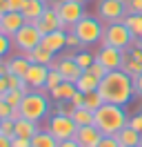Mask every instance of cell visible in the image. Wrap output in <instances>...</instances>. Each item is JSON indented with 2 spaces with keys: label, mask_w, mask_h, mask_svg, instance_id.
<instances>
[{
  "label": "cell",
  "mask_w": 142,
  "mask_h": 147,
  "mask_svg": "<svg viewBox=\"0 0 142 147\" xmlns=\"http://www.w3.org/2000/svg\"><path fill=\"white\" fill-rule=\"evenodd\" d=\"M98 92H100V96H102L104 102L124 105V107L135 96V92H133V78L129 74H124L122 69H113V71L107 74L104 78L100 80Z\"/></svg>",
  "instance_id": "cell-1"
},
{
  "label": "cell",
  "mask_w": 142,
  "mask_h": 147,
  "mask_svg": "<svg viewBox=\"0 0 142 147\" xmlns=\"http://www.w3.org/2000/svg\"><path fill=\"white\" fill-rule=\"evenodd\" d=\"M129 114L124 109V105H113L104 102L98 111H93V125H96L104 136H115L122 127L129 125Z\"/></svg>",
  "instance_id": "cell-2"
},
{
  "label": "cell",
  "mask_w": 142,
  "mask_h": 147,
  "mask_svg": "<svg viewBox=\"0 0 142 147\" xmlns=\"http://www.w3.org/2000/svg\"><path fill=\"white\" fill-rule=\"evenodd\" d=\"M51 96L47 89H29L25 94V98L20 102V111H22V118L36 120L40 123L42 118H49L51 116Z\"/></svg>",
  "instance_id": "cell-3"
},
{
  "label": "cell",
  "mask_w": 142,
  "mask_h": 147,
  "mask_svg": "<svg viewBox=\"0 0 142 147\" xmlns=\"http://www.w3.org/2000/svg\"><path fill=\"white\" fill-rule=\"evenodd\" d=\"M69 31H73V34L80 38L82 47H93V45H98V42H102L104 22L98 18V16H84V18L80 20L73 29H69Z\"/></svg>",
  "instance_id": "cell-4"
},
{
  "label": "cell",
  "mask_w": 142,
  "mask_h": 147,
  "mask_svg": "<svg viewBox=\"0 0 142 147\" xmlns=\"http://www.w3.org/2000/svg\"><path fill=\"white\" fill-rule=\"evenodd\" d=\"M135 42V38L133 34L127 29L122 20H118V22H109L104 25V36H102V45H111L115 49H129V47Z\"/></svg>",
  "instance_id": "cell-5"
},
{
  "label": "cell",
  "mask_w": 142,
  "mask_h": 147,
  "mask_svg": "<svg viewBox=\"0 0 142 147\" xmlns=\"http://www.w3.org/2000/svg\"><path fill=\"white\" fill-rule=\"evenodd\" d=\"M47 129L53 134V138L60 143V140H67V138H73L76 131H78V125L73 123L71 116H64V114H56L53 111L51 116L47 118Z\"/></svg>",
  "instance_id": "cell-6"
},
{
  "label": "cell",
  "mask_w": 142,
  "mask_h": 147,
  "mask_svg": "<svg viewBox=\"0 0 142 147\" xmlns=\"http://www.w3.org/2000/svg\"><path fill=\"white\" fill-rule=\"evenodd\" d=\"M56 11H58L62 27L67 29V31H69V29H73L80 20L87 16L84 5H82V2H76V0H64V2H60V5L56 7Z\"/></svg>",
  "instance_id": "cell-7"
},
{
  "label": "cell",
  "mask_w": 142,
  "mask_h": 147,
  "mask_svg": "<svg viewBox=\"0 0 142 147\" xmlns=\"http://www.w3.org/2000/svg\"><path fill=\"white\" fill-rule=\"evenodd\" d=\"M11 40H13V47H16L20 54H27V51H31V49H36V47L40 45L42 34L36 29L33 22H25V27L20 29Z\"/></svg>",
  "instance_id": "cell-8"
},
{
  "label": "cell",
  "mask_w": 142,
  "mask_h": 147,
  "mask_svg": "<svg viewBox=\"0 0 142 147\" xmlns=\"http://www.w3.org/2000/svg\"><path fill=\"white\" fill-rule=\"evenodd\" d=\"M51 67L60 71V76L67 80V83H76L80 76H82V71H84V69L73 60V51H71V54H62L60 58H56L51 63Z\"/></svg>",
  "instance_id": "cell-9"
},
{
  "label": "cell",
  "mask_w": 142,
  "mask_h": 147,
  "mask_svg": "<svg viewBox=\"0 0 142 147\" xmlns=\"http://www.w3.org/2000/svg\"><path fill=\"white\" fill-rule=\"evenodd\" d=\"M96 13L104 25H109V22L122 20L127 16V7H124V2H118V0H100Z\"/></svg>",
  "instance_id": "cell-10"
},
{
  "label": "cell",
  "mask_w": 142,
  "mask_h": 147,
  "mask_svg": "<svg viewBox=\"0 0 142 147\" xmlns=\"http://www.w3.org/2000/svg\"><path fill=\"white\" fill-rule=\"evenodd\" d=\"M122 58H124V51L122 49H115V47H111V45H102L96 51V60L100 65H104L109 71L120 69V67H122Z\"/></svg>",
  "instance_id": "cell-11"
},
{
  "label": "cell",
  "mask_w": 142,
  "mask_h": 147,
  "mask_svg": "<svg viewBox=\"0 0 142 147\" xmlns=\"http://www.w3.org/2000/svg\"><path fill=\"white\" fill-rule=\"evenodd\" d=\"M36 29L40 31V34H51V31H58V29H64L60 22V16H58V11H56V7H47L44 9V13L40 16V18L33 22Z\"/></svg>",
  "instance_id": "cell-12"
},
{
  "label": "cell",
  "mask_w": 142,
  "mask_h": 147,
  "mask_svg": "<svg viewBox=\"0 0 142 147\" xmlns=\"http://www.w3.org/2000/svg\"><path fill=\"white\" fill-rule=\"evenodd\" d=\"M47 76H49V67L47 65H29V69L25 74V83L29 89H42L47 83Z\"/></svg>",
  "instance_id": "cell-13"
},
{
  "label": "cell",
  "mask_w": 142,
  "mask_h": 147,
  "mask_svg": "<svg viewBox=\"0 0 142 147\" xmlns=\"http://www.w3.org/2000/svg\"><path fill=\"white\" fill-rule=\"evenodd\" d=\"M40 45L58 56L62 49H67V29H58V31H51V34H44Z\"/></svg>",
  "instance_id": "cell-14"
},
{
  "label": "cell",
  "mask_w": 142,
  "mask_h": 147,
  "mask_svg": "<svg viewBox=\"0 0 142 147\" xmlns=\"http://www.w3.org/2000/svg\"><path fill=\"white\" fill-rule=\"evenodd\" d=\"M104 136L100 129L96 127V125H87V127H78V131H76V143H78L80 147H98V143H100V138Z\"/></svg>",
  "instance_id": "cell-15"
},
{
  "label": "cell",
  "mask_w": 142,
  "mask_h": 147,
  "mask_svg": "<svg viewBox=\"0 0 142 147\" xmlns=\"http://www.w3.org/2000/svg\"><path fill=\"white\" fill-rule=\"evenodd\" d=\"M25 16H22V11H7V13H2V34H7V36H16L20 29L25 27Z\"/></svg>",
  "instance_id": "cell-16"
},
{
  "label": "cell",
  "mask_w": 142,
  "mask_h": 147,
  "mask_svg": "<svg viewBox=\"0 0 142 147\" xmlns=\"http://www.w3.org/2000/svg\"><path fill=\"white\" fill-rule=\"evenodd\" d=\"M27 60L33 65H47V67H51V63L56 60V54H51L49 49H44L42 45H38L36 49H31V51H27Z\"/></svg>",
  "instance_id": "cell-17"
},
{
  "label": "cell",
  "mask_w": 142,
  "mask_h": 147,
  "mask_svg": "<svg viewBox=\"0 0 142 147\" xmlns=\"http://www.w3.org/2000/svg\"><path fill=\"white\" fill-rule=\"evenodd\" d=\"M47 7H49V5H47L44 0H27V5L22 7V16H25L27 22H36V20L44 13Z\"/></svg>",
  "instance_id": "cell-18"
},
{
  "label": "cell",
  "mask_w": 142,
  "mask_h": 147,
  "mask_svg": "<svg viewBox=\"0 0 142 147\" xmlns=\"http://www.w3.org/2000/svg\"><path fill=\"white\" fill-rule=\"evenodd\" d=\"M115 138H118V143H120L122 147H138L142 143V134L135 131L133 127H129V125L120 129V131L115 134Z\"/></svg>",
  "instance_id": "cell-19"
},
{
  "label": "cell",
  "mask_w": 142,
  "mask_h": 147,
  "mask_svg": "<svg viewBox=\"0 0 142 147\" xmlns=\"http://www.w3.org/2000/svg\"><path fill=\"white\" fill-rule=\"evenodd\" d=\"M7 60V67H9V74H16V76H20V78H25L27 69H29V60H27L25 54H16V56H9V58H5Z\"/></svg>",
  "instance_id": "cell-20"
},
{
  "label": "cell",
  "mask_w": 142,
  "mask_h": 147,
  "mask_svg": "<svg viewBox=\"0 0 142 147\" xmlns=\"http://www.w3.org/2000/svg\"><path fill=\"white\" fill-rule=\"evenodd\" d=\"M16 123V136L20 138H33L40 127H38V123L36 120H29V118H20V120H13Z\"/></svg>",
  "instance_id": "cell-21"
},
{
  "label": "cell",
  "mask_w": 142,
  "mask_h": 147,
  "mask_svg": "<svg viewBox=\"0 0 142 147\" xmlns=\"http://www.w3.org/2000/svg\"><path fill=\"white\" fill-rule=\"evenodd\" d=\"M76 87H78V92H82V94L96 92L98 87H100V78H96L91 71H82V76L76 80Z\"/></svg>",
  "instance_id": "cell-22"
},
{
  "label": "cell",
  "mask_w": 142,
  "mask_h": 147,
  "mask_svg": "<svg viewBox=\"0 0 142 147\" xmlns=\"http://www.w3.org/2000/svg\"><path fill=\"white\" fill-rule=\"evenodd\" d=\"M78 92V87H76V83H64L62 85H58L53 92H49V96H51V100H56V102H60V100H71V96Z\"/></svg>",
  "instance_id": "cell-23"
},
{
  "label": "cell",
  "mask_w": 142,
  "mask_h": 147,
  "mask_svg": "<svg viewBox=\"0 0 142 147\" xmlns=\"http://www.w3.org/2000/svg\"><path fill=\"white\" fill-rule=\"evenodd\" d=\"M124 74H129L131 78H138L142 74V63L138 60V58H133L127 49H124V58H122V67H120Z\"/></svg>",
  "instance_id": "cell-24"
},
{
  "label": "cell",
  "mask_w": 142,
  "mask_h": 147,
  "mask_svg": "<svg viewBox=\"0 0 142 147\" xmlns=\"http://www.w3.org/2000/svg\"><path fill=\"white\" fill-rule=\"evenodd\" d=\"M31 147H58V140L53 138V134L49 129H40L31 138Z\"/></svg>",
  "instance_id": "cell-25"
},
{
  "label": "cell",
  "mask_w": 142,
  "mask_h": 147,
  "mask_svg": "<svg viewBox=\"0 0 142 147\" xmlns=\"http://www.w3.org/2000/svg\"><path fill=\"white\" fill-rule=\"evenodd\" d=\"M122 22L127 25V29L133 34V38L142 36V13H127L122 18Z\"/></svg>",
  "instance_id": "cell-26"
},
{
  "label": "cell",
  "mask_w": 142,
  "mask_h": 147,
  "mask_svg": "<svg viewBox=\"0 0 142 147\" xmlns=\"http://www.w3.org/2000/svg\"><path fill=\"white\" fill-rule=\"evenodd\" d=\"M71 118L78 127H87V125H93V111L87 107H78V109H73Z\"/></svg>",
  "instance_id": "cell-27"
},
{
  "label": "cell",
  "mask_w": 142,
  "mask_h": 147,
  "mask_svg": "<svg viewBox=\"0 0 142 147\" xmlns=\"http://www.w3.org/2000/svg\"><path fill=\"white\" fill-rule=\"evenodd\" d=\"M73 60H76L84 71H87L89 67L96 63V54H91V51H87V49L82 47V49H78V51H73Z\"/></svg>",
  "instance_id": "cell-28"
},
{
  "label": "cell",
  "mask_w": 142,
  "mask_h": 147,
  "mask_svg": "<svg viewBox=\"0 0 142 147\" xmlns=\"http://www.w3.org/2000/svg\"><path fill=\"white\" fill-rule=\"evenodd\" d=\"M104 105V100H102V96H100V92H89V94H84V107L87 109H91V111H98L100 107Z\"/></svg>",
  "instance_id": "cell-29"
},
{
  "label": "cell",
  "mask_w": 142,
  "mask_h": 147,
  "mask_svg": "<svg viewBox=\"0 0 142 147\" xmlns=\"http://www.w3.org/2000/svg\"><path fill=\"white\" fill-rule=\"evenodd\" d=\"M64 83V78L60 76V71L58 69H53V67H49V76H47V83H44V89L47 92H53L58 85Z\"/></svg>",
  "instance_id": "cell-30"
},
{
  "label": "cell",
  "mask_w": 142,
  "mask_h": 147,
  "mask_svg": "<svg viewBox=\"0 0 142 147\" xmlns=\"http://www.w3.org/2000/svg\"><path fill=\"white\" fill-rule=\"evenodd\" d=\"M25 94L22 89H9L5 96H0V98H5V100L11 105V107H20V102H22V98H25Z\"/></svg>",
  "instance_id": "cell-31"
},
{
  "label": "cell",
  "mask_w": 142,
  "mask_h": 147,
  "mask_svg": "<svg viewBox=\"0 0 142 147\" xmlns=\"http://www.w3.org/2000/svg\"><path fill=\"white\" fill-rule=\"evenodd\" d=\"M11 49H13V40H11V36L0 34V58H9Z\"/></svg>",
  "instance_id": "cell-32"
},
{
  "label": "cell",
  "mask_w": 142,
  "mask_h": 147,
  "mask_svg": "<svg viewBox=\"0 0 142 147\" xmlns=\"http://www.w3.org/2000/svg\"><path fill=\"white\" fill-rule=\"evenodd\" d=\"M0 134L7 138H13L16 136V123L11 118H2V125H0Z\"/></svg>",
  "instance_id": "cell-33"
},
{
  "label": "cell",
  "mask_w": 142,
  "mask_h": 147,
  "mask_svg": "<svg viewBox=\"0 0 142 147\" xmlns=\"http://www.w3.org/2000/svg\"><path fill=\"white\" fill-rule=\"evenodd\" d=\"M87 71H91V74H93V76H96V78H100V80H102V78H104L107 74H109V69H107L104 65H100V63H98V60H96V63L91 65V67H89Z\"/></svg>",
  "instance_id": "cell-34"
},
{
  "label": "cell",
  "mask_w": 142,
  "mask_h": 147,
  "mask_svg": "<svg viewBox=\"0 0 142 147\" xmlns=\"http://www.w3.org/2000/svg\"><path fill=\"white\" fill-rule=\"evenodd\" d=\"M67 49H82V42H80V38L73 34V31H67Z\"/></svg>",
  "instance_id": "cell-35"
},
{
  "label": "cell",
  "mask_w": 142,
  "mask_h": 147,
  "mask_svg": "<svg viewBox=\"0 0 142 147\" xmlns=\"http://www.w3.org/2000/svg\"><path fill=\"white\" fill-rule=\"evenodd\" d=\"M127 13H142V0H127Z\"/></svg>",
  "instance_id": "cell-36"
},
{
  "label": "cell",
  "mask_w": 142,
  "mask_h": 147,
  "mask_svg": "<svg viewBox=\"0 0 142 147\" xmlns=\"http://www.w3.org/2000/svg\"><path fill=\"white\" fill-rule=\"evenodd\" d=\"M98 147H122V145L118 143V138H115V136H102V138H100V143H98Z\"/></svg>",
  "instance_id": "cell-37"
},
{
  "label": "cell",
  "mask_w": 142,
  "mask_h": 147,
  "mask_svg": "<svg viewBox=\"0 0 142 147\" xmlns=\"http://www.w3.org/2000/svg\"><path fill=\"white\" fill-rule=\"evenodd\" d=\"M129 127H133L135 131H140V134H142V111H140V114H133L131 118H129Z\"/></svg>",
  "instance_id": "cell-38"
},
{
  "label": "cell",
  "mask_w": 142,
  "mask_h": 147,
  "mask_svg": "<svg viewBox=\"0 0 142 147\" xmlns=\"http://www.w3.org/2000/svg\"><path fill=\"white\" fill-rule=\"evenodd\" d=\"M11 109H13V107H11L5 98H0V118H9V116H11Z\"/></svg>",
  "instance_id": "cell-39"
},
{
  "label": "cell",
  "mask_w": 142,
  "mask_h": 147,
  "mask_svg": "<svg viewBox=\"0 0 142 147\" xmlns=\"http://www.w3.org/2000/svg\"><path fill=\"white\" fill-rule=\"evenodd\" d=\"M69 102L76 107V109H78V107H84V94H82V92H76L73 96H71V100H69Z\"/></svg>",
  "instance_id": "cell-40"
},
{
  "label": "cell",
  "mask_w": 142,
  "mask_h": 147,
  "mask_svg": "<svg viewBox=\"0 0 142 147\" xmlns=\"http://www.w3.org/2000/svg\"><path fill=\"white\" fill-rule=\"evenodd\" d=\"M11 147H31V138L13 136V138H11Z\"/></svg>",
  "instance_id": "cell-41"
},
{
  "label": "cell",
  "mask_w": 142,
  "mask_h": 147,
  "mask_svg": "<svg viewBox=\"0 0 142 147\" xmlns=\"http://www.w3.org/2000/svg\"><path fill=\"white\" fill-rule=\"evenodd\" d=\"M7 5H9V11H22L27 0H7Z\"/></svg>",
  "instance_id": "cell-42"
},
{
  "label": "cell",
  "mask_w": 142,
  "mask_h": 147,
  "mask_svg": "<svg viewBox=\"0 0 142 147\" xmlns=\"http://www.w3.org/2000/svg\"><path fill=\"white\" fill-rule=\"evenodd\" d=\"M133 92H135V96L142 98V74L138 76V78H133Z\"/></svg>",
  "instance_id": "cell-43"
},
{
  "label": "cell",
  "mask_w": 142,
  "mask_h": 147,
  "mask_svg": "<svg viewBox=\"0 0 142 147\" xmlns=\"http://www.w3.org/2000/svg\"><path fill=\"white\" fill-rule=\"evenodd\" d=\"M9 92V83H7V76H0V96H5Z\"/></svg>",
  "instance_id": "cell-44"
},
{
  "label": "cell",
  "mask_w": 142,
  "mask_h": 147,
  "mask_svg": "<svg viewBox=\"0 0 142 147\" xmlns=\"http://www.w3.org/2000/svg\"><path fill=\"white\" fill-rule=\"evenodd\" d=\"M58 147H80V145L76 143V138H67V140H60Z\"/></svg>",
  "instance_id": "cell-45"
},
{
  "label": "cell",
  "mask_w": 142,
  "mask_h": 147,
  "mask_svg": "<svg viewBox=\"0 0 142 147\" xmlns=\"http://www.w3.org/2000/svg\"><path fill=\"white\" fill-rule=\"evenodd\" d=\"M0 147H11V138H7V136L0 134Z\"/></svg>",
  "instance_id": "cell-46"
},
{
  "label": "cell",
  "mask_w": 142,
  "mask_h": 147,
  "mask_svg": "<svg viewBox=\"0 0 142 147\" xmlns=\"http://www.w3.org/2000/svg\"><path fill=\"white\" fill-rule=\"evenodd\" d=\"M9 11V5H7V0H0V16L2 13H7Z\"/></svg>",
  "instance_id": "cell-47"
},
{
  "label": "cell",
  "mask_w": 142,
  "mask_h": 147,
  "mask_svg": "<svg viewBox=\"0 0 142 147\" xmlns=\"http://www.w3.org/2000/svg\"><path fill=\"white\" fill-rule=\"evenodd\" d=\"M60 2H64V0H49V2H47V5H49V7H58V5H60Z\"/></svg>",
  "instance_id": "cell-48"
},
{
  "label": "cell",
  "mask_w": 142,
  "mask_h": 147,
  "mask_svg": "<svg viewBox=\"0 0 142 147\" xmlns=\"http://www.w3.org/2000/svg\"><path fill=\"white\" fill-rule=\"evenodd\" d=\"M0 34H2V16H0Z\"/></svg>",
  "instance_id": "cell-49"
},
{
  "label": "cell",
  "mask_w": 142,
  "mask_h": 147,
  "mask_svg": "<svg viewBox=\"0 0 142 147\" xmlns=\"http://www.w3.org/2000/svg\"><path fill=\"white\" fill-rule=\"evenodd\" d=\"M76 2H82V5H87V2H89V0H76Z\"/></svg>",
  "instance_id": "cell-50"
},
{
  "label": "cell",
  "mask_w": 142,
  "mask_h": 147,
  "mask_svg": "<svg viewBox=\"0 0 142 147\" xmlns=\"http://www.w3.org/2000/svg\"><path fill=\"white\" fill-rule=\"evenodd\" d=\"M118 2H127V0H118Z\"/></svg>",
  "instance_id": "cell-51"
},
{
  "label": "cell",
  "mask_w": 142,
  "mask_h": 147,
  "mask_svg": "<svg viewBox=\"0 0 142 147\" xmlns=\"http://www.w3.org/2000/svg\"><path fill=\"white\" fill-rule=\"evenodd\" d=\"M138 40H140V42H142V36H140V38H138Z\"/></svg>",
  "instance_id": "cell-52"
},
{
  "label": "cell",
  "mask_w": 142,
  "mask_h": 147,
  "mask_svg": "<svg viewBox=\"0 0 142 147\" xmlns=\"http://www.w3.org/2000/svg\"><path fill=\"white\" fill-rule=\"evenodd\" d=\"M0 125H2V118H0Z\"/></svg>",
  "instance_id": "cell-53"
},
{
  "label": "cell",
  "mask_w": 142,
  "mask_h": 147,
  "mask_svg": "<svg viewBox=\"0 0 142 147\" xmlns=\"http://www.w3.org/2000/svg\"><path fill=\"white\" fill-rule=\"evenodd\" d=\"M44 2H49V0H44Z\"/></svg>",
  "instance_id": "cell-54"
},
{
  "label": "cell",
  "mask_w": 142,
  "mask_h": 147,
  "mask_svg": "<svg viewBox=\"0 0 142 147\" xmlns=\"http://www.w3.org/2000/svg\"><path fill=\"white\" fill-rule=\"evenodd\" d=\"M140 147H142V143H140Z\"/></svg>",
  "instance_id": "cell-55"
},
{
  "label": "cell",
  "mask_w": 142,
  "mask_h": 147,
  "mask_svg": "<svg viewBox=\"0 0 142 147\" xmlns=\"http://www.w3.org/2000/svg\"><path fill=\"white\" fill-rule=\"evenodd\" d=\"M138 147H140V145H138Z\"/></svg>",
  "instance_id": "cell-56"
}]
</instances>
